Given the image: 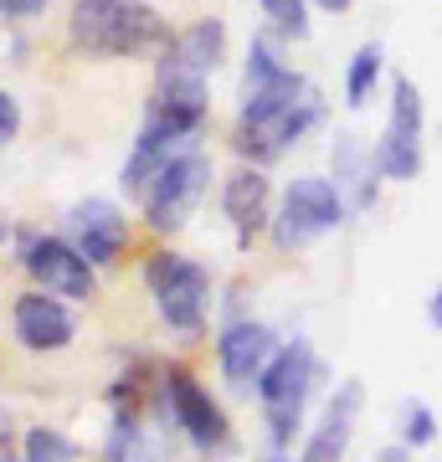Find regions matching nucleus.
I'll list each match as a JSON object with an SVG mask.
<instances>
[{"label":"nucleus","mask_w":442,"mask_h":462,"mask_svg":"<svg viewBox=\"0 0 442 462\" xmlns=\"http://www.w3.org/2000/svg\"><path fill=\"white\" fill-rule=\"evenodd\" d=\"M67 32L72 47L88 57H149L175 42L170 21L145 0H78Z\"/></svg>","instance_id":"nucleus-1"},{"label":"nucleus","mask_w":442,"mask_h":462,"mask_svg":"<svg viewBox=\"0 0 442 462\" xmlns=\"http://www.w3.org/2000/svg\"><path fill=\"white\" fill-rule=\"evenodd\" d=\"M319 380V365H314V349L309 339H294L283 345L268 370L258 380V396H262V411H268V431H273V447H288L294 442L298 421H304V406H309V391Z\"/></svg>","instance_id":"nucleus-2"},{"label":"nucleus","mask_w":442,"mask_h":462,"mask_svg":"<svg viewBox=\"0 0 442 462\" xmlns=\"http://www.w3.org/2000/svg\"><path fill=\"white\" fill-rule=\"evenodd\" d=\"M206 124V72L185 67L175 51L160 57V78H155V98H149L145 129L160 139H191Z\"/></svg>","instance_id":"nucleus-3"},{"label":"nucleus","mask_w":442,"mask_h":462,"mask_svg":"<svg viewBox=\"0 0 442 462\" xmlns=\"http://www.w3.org/2000/svg\"><path fill=\"white\" fill-rule=\"evenodd\" d=\"M145 282L155 303H160V319L175 334H196L206 324V298H212V278L206 267L191 263V257H175V252H155L145 263Z\"/></svg>","instance_id":"nucleus-4"},{"label":"nucleus","mask_w":442,"mask_h":462,"mask_svg":"<svg viewBox=\"0 0 442 462\" xmlns=\"http://www.w3.org/2000/svg\"><path fill=\"white\" fill-rule=\"evenodd\" d=\"M206 180H212V160L196 154V149H181L139 196L145 200V221L155 231H181L185 216L196 211V200L206 196Z\"/></svg>","instance_id":"nucleus-5"},{"label":"nucleus","mask_w":442,"mask_h":462,"mask_svg":"<svg viewBox=\"0 0 442 462\" xmlns=\"http://www.w3.org/2000/svg\"><path fill=\"white\" fill-rule=\"evenodd\" d=\"M344 211H350V206H344V196L334 190V180L298 175V180L288 185V196H283L273 236H278V247H304V242H314V236H324V231L340 226Z\"/></svg>","instance_id":"nucleus-6"},{"label":"nucleus","mask_w":442,"mask_h":462,"mask_svg":"<svg viewBox=\"0 0 442 462\" xmlns=\"http://www.w3.org/2000/svg\"><path fill=\"white\" fill-rule=\"evenodd\" d=\"M376 170L386 180H411L422 170V93L411 78L391 83V124L376 144Z\"/></svg>","instance_id":"nucleus-7"},{"label":"nucleus","mask_w":442,"mask_h":462,"mask_svg":"<svg viewBox=\"0 0 442 462\" xmlns=\"http://www.w3.org/2000/svg\"><path fill=\"white\" fill-rule=\"evenodd\" d=\"M160 391H165V406L175 416V427L201 447V452H216V447H227V416L216 406L206 391H201V380L185 370V365H170L160 375Z\"/></svg>","instance_id":"nucleus-8"},{"label":"nucleus","mask_w":442,"mask_h":462,"mask_svg":"<svg viewBox=\"0 0 442 462\" xmlns=\"http://www.w3.org/2000/svg\"><path fill=\"white\" fill-rule=\"evenodd\" d=\"M21 267H26L47 293L93 298V263H88L78 247L57 242V236H21Z\"/></svg>","instance_id":"nucleus-9"},{"label":"nucleus","mask_w":442,"mask_h":462,"mask_svg":"<svg viewBox=\"0 0 442 462\" xmlns=\"http://www.w3.org/2000/svg\"><path fill=\"white\" fill-rule=\"evenodd\" d=\"M319 114H324V103L309 98V103H298L294 114H283V118H237V139H231V144L242 149L247 160L268 165V160H278L288 144H298V139L319 124Z\"/></svg>","instance_id":"nucleus-10"},{"label":"nucleus","mask_w":442,"mask_h":462,"mask_svg":"<svg viewBox=\"0 0 442 462\" xmlns=\"http://www.w3.org/2000/svg\"><path fill=\"white\" fill-rule=\"evenodd\" d=\"M72 236L93 267H114L129 247V221L114 200H78L72 206Z\"/></svg>","instance_id":"nucleus-11"},{"label":"nucleus","mask_w":442,"mask_h":462,"mask_svg":"<svg viewBox=\"0 0 442 462\" xmlns=\"http://www.w3.org/2000/svg\"><path fill=\"white\" fill-rule=\"evenodd\" d=\"M278 355V345H273V334L262 329V324H252V319H242V324H231L227 334H221V345H216V360H221V375L237 385V391H247V385H258L262 370H268V360Z\"/></svg>","instance_id":"nucleus-12"},{"label":"nucleus","mask_w":442,"mask_h":462,"mask_svg":"<svg viewBox=\"0 0 442 462\" xmlns=\"http://www.w3.org/2000/svg\"><path fill=\"white\" fill-rule=\"evenodd\" d=\"M221 211H227V221L237 226V242H252L268 221H273V190H268V175H262L258 165L252 170H237V175H227V185H221Z\"/></svg>","instance_id":"nucleus-13"},{"label":"nucleus","mask_w":442,"mask_h":462,"mask_svg":"<svg viewBox=\"0 0 442 462\" xmlns=\"http://www.w3.org/2000/svg\"><path fill=\"white\" fill-rule=\"evenodd\" d=\"M16 334L21 345L47 355V349H67L72 345V314L42 288V293H21L16 298Z\"/></svg>","instance_id":"nucleus-14"},{"label":"nucleus","mask_w":442,"mask_h":462,"mask_svg":"<svg viewBox=\"0 0 442 462\" xmlns=\"http://www.w3.org/2000/svg\"><path fill=\"white\" fill-rule=\"evenodd\" d=\"M329 170H334V190L344 196L350 211H371L376 206V154H365L355 134H334L329 144Z\"/></svg>","instance_id":"nucleus-15"},{"label":"nucleus","mask_w":442,"mask_h":462,"mask_svg":"<svg viewBox=\"0 0 442 462\" xmlns=\"http://www.w3.org/2000/svg\"><path fill=\"white\" fill-rule=\"evenodd\" d=\"M355 411H361V380H344L334 401L324 406V421L304 447V462H340L350 437H355Z\"/></svg>","instance_id":"nucleus-16"},{"label":"nucleus","mask_w":442,"mask_h":462,"mask_svg":"<svg viewBox=\"0 0 442 462\" xmlns=\"http://www.w3.org/2000/svg\"><path fill=\"white\" fill-rule=\"evenodd\" d=\"M165 51H175L185 67H196V72H212L221 62V51H227V26L221 21H196V26H185L175 42Z\"/></svg>","instance_id":"nucleus-17"},{"label":"nucleus","mask_w":442,"mask_h":462,"mask_svg":"<svg viewBox=\"0 0 442 462\" xmlns=\"http://www.w3.org/2000/svg\"><path fill=\"white\" fill-rule=\"evenodd\" d=\"M381 62H386L381 42H365V47L350 57V78H344V103H350V108H361V103L371 98V88H376V78H381Z\"/></svg>","instance_id":"nucleus-18"},{"label":"nucleus","mask_w":442,"mask_h":462,"mask_svg":"<svg viewBox=\"0 0 442 462\" xmlns=\"http://www.w3.org/2000/svg\"><path fill=\"white\" fill-rule=\"evenodd\" d=\"M72 457H78V447L67 442L62 431H52V427L26 431V462H72Z\"/></svg>","instance_id":"nucleus-19"},{"label":"nucleus","mask_w":442,"mask_h":462,"mask_svg":"<svg viewBox=\"0 0 442 462\" xmlns=\"http://www.w3.org/2000/svg\"><path fill=\"white\" fill-rule=\"evenodd\" d=\"M262 16L273 21V32L278 36H309V11H304V0H258Z\"/></svg>","instance_id":"nucleus-20"},{"label":"nucleus","mask_w":442,"mask_h":462,"mask_svg":"<svg viewBox=\"0 0 442 462\" xmlns=\"http://www.w3.org/2000/svg\"><path fill=\"white\" fill-rule=\"evenodd\" d=\"M432 437H437V416H432V406H427V401H407V406H401V442L427 447Z\"/></svg>","instance_id":"nucleus-21"},{"label":"nucleus","mask_w":442,"mask_h":462,"mask_svg":"<svg viewBox=\"0 0 442 462\" xmlns=\"http://www.w3.org/2000/svg\"><path fill=\"white\" fill-rule=\"evenodd\" d=\"M16 129H21V108H16V98H11V93H0V149L16 139Z\"/></svg>","instance_id":"nucleus-22"},{"label":"nucleus","mask_w":442,"mask_h":462,"mask_svg":"<svg viewBox=\"0 0 442 462\" xmlns=\"http://www.w3.org/2000/svg\"><path fill=\"white\" fill-rule=\"evenodd\" d=\"M47 11V0H0V16H36Z\"/></svg>","instance_id":"nucleus-23"},{"label":"nucleus","mask_w":442,"mask_h":462,"mask_svg":"<svg viewBox=\"0 0 442 462\" xmlns=\"http://www.w3.org/2000/svg\"><path fill=\"white\" fill-rule=\"evenodd\" d=\"M427 324H432V329H442V288L427 298Z\"/></svg>","instance_id":"nucleus-24"},{"label":"nucleus","mask_w":442,"mask_h":462,"mask_svg":"<svg viewBox=\"0 0 442 462\" xmlns=\"http://www.w3.org/2000/svg\"><path fill=\"white\" fill-rule=\"evenodd\" d=\"M376 462H411L407 447H386V452H376Z\"/></svg>","instance_id":"nucleus-25"},{"label":"nucleus","mask_w":442,"mask_h":462,"mask_svg":"<svg viewBox=\"0 0 442 462\" xmlns=\"http://www.w3.org/2000/svg\"><path fill=\"white\" fill-rule=\"evenodd\" d=\"M319 5H324V11H344V5H350V0H319Z\"/></svg>","instance_id":"nucleus-26"},{"label":"nucleus","mask_w":442,"mask_h":462,"mask_svg":"<svg viewBox=\"0 0 442 462\" xmlns=\"http://www.w3.org/2000/svg\"><path fill=\"white\" fill-rule=\"evenodd\" d=\"M5 236H11V221H5V216H0V242H5Z\"/></svg>","instance_id":"nucleus-27"},{"label":"nucleus","mask_w":442,"mask_h":462,"mask_svg":"<svg viewBox=\"0 0 442 462\" xmlns=\"http://www.w3.org/2000/svg\"><path fill=\"white\" fill-rule=\"evenodd\" d=\"M268 462H288V457H268Z\"/></svg>","instance_id":"nucleus-28"},{"label":"nucleus","mask_w":442,"mask_h":462,"mask_svg":"<svg viewBox=\"0 0 442 462\" xmlns=\"http://www.w3.org/2000/svg\"><path fill=\"white\" fill-rule=\"evenodd\" d=\"M298 462H304V457H298Z\"/></svg>","instance_id":"nucleus-29"}]
</instances>
